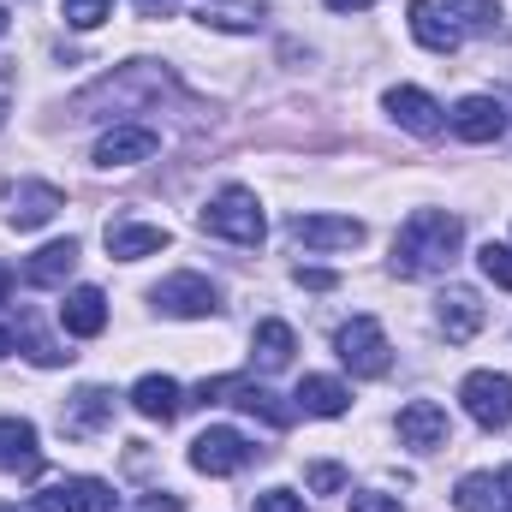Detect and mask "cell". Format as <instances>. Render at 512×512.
<instances>
[{"label": "cell", "mask_w": 512, "mask_h": 512, "mask_svg": "<svg viewBox=\"0 0 512 512\" xmlns=\"http://www.w3.org/2000/svg\"><path fill=\"white\" fill-rule=\"evenodd\" d=\"M78 268V239H54L24 262V286H66Z\"/></svg>", "instance_id": "obj_22"}, {"label": "cell", "mask_w": 512, "mask_h": 512, "mask_svg": "<svg viewBox=\"0 0 512 512\" xmlns=\"http://www.w3.org/2000/svg\"><path fill=\"white\" fill-rule=\"evenodd\" d=\"M0 512H18V507H0Z\"/></svg>", "instance_id": "obj_43"}, {"label": "cell", "mask_w": 512, "mask_h": 512, "mask_svg": "<svg viewBox=\"0 0 512 512\" xmlns=\"http://www.w3.org/2000/svg\"><path fill=\"white\" fill-rule=\"evenodd\" d=\"M483 298L471 292V286H447L441 298H435V322H441V334L453 340V346H465V340H477L483 334Z\"/></svg>", "instance_id": "obj_13"}, {"label": "cell", "mask_w": 512, "mask_h": 512, "mask_svg": "<svg viewBox=\"0 0 512 512\" xmlns=\"http://www.w3.org/2000/svg\"><path fill=\"white\" fill-rule=\"evenodd\" d=\"M292 239L310 245V251H358L364 221H352V215H292Z\"/></svg>", "instance_id": "obj_12"}, {"label": "cell", "mask_w": 512, "mask_h": 512, "mask_svg": "<svg viewBox=\"0 0 512 512\" xmlns=\"http://www.w3.org/2000/svg\"><path fill=\"white\" fill-rule=\"evenodd\" d=\"M340 364L352 370V376H364V382H376L387 376V364H393V346H387V328L376 316H352L346 328H340Z\"/></svg>", "instance_id": "obj_4"}, {"label": "cell", "mask_w": 512, "mask_h": 512, "mask_svg": "<svg viewBox=\"0 0 512 512\" xmlns=\"http://www.w3.org/2000/svg\"><path fill=\"white\" fill-rule=\"evenodd\" d=\"M6 30H12V18H6V6H0V36H6Z\"/></svg>", "instance_id": "obj_42"}, {"label": "cell", "mask_w": 512, "mask_h": 512, "mask_svg": "<svg viewBox=\"0 0 512 512\" xmlns=\"http://www.w3.org/2000/svg\"><path fill=\"white\" fill-rule=\"evenodd\" d=\"M0 471H12V477H36L42 471V447H36V423L30 417H0Z\"/></svg>", "instance_id": "obj_17"}, {"label": "cell", "mask_w": 512, "mask_h": 512, "mask_svg": "<svg viewBox=\"0 0 512 512\" xmlns=\"http://www.w3.org/2000/svg\"><path fill=\"white\" fill-rule=\"evenodd\" d=\"M251 512H310V507H304V495H292V489H262L251 501Z\"/></svg>", "instance_id": "obj_31"}, {"label": "cell", "mask_w": 512, "mask_h": 512, "mask_svg": "<svg viewBox=\"0 0 512 512\" xmlns=\"http://www.w3.org/2000/svg\"><path fill=\"white\" fill-rule=\"evenodd\" d=\"M459 405L477 429H507L512 423V376L501 370H471L459 382Z\"/></svg>", "instance_id": "obj_7"}, {"label": "cell", "mask_w": 512, "mask_h": 512, "mask_svg": "<svg viewBox=\"0 0 512 512\" xmlns=\"http://www.w3.org/2000/svg\"><path fill=\"white\" fill-rule=\"evenodd\" d=\"M60 12H66V24H72V30H96V24H108V18H114V0H66Z\"/></svg>", "instance_id": "obj_27"}, {"label": "cell", "mask_w": 512, "mask_h": 512, "mask_svg": "<svg viewBox=\"0 0 512 512\" xmlns=\"http://www.w3.org/2000/svg\"><path fill=\"white\" fill-rule=\"evenodd\" d=\"M304 483H310L316 495H340V489H346V465H334V459H316V465L304 471Z\"/></svg>", "instance_id": "obj_29"}, {"label": "cell", "mask_w": 512, "mask_h": 512, "mask_svg": "<svg viewBox=\"0 0 512 512\" xmlns=\"http://www.w3.org/2000/svg\"><path fill=\"white\" fill-rule=\"evenodd\" d=\"M131 6H137L143 18H173V12H179V0H131Z\"/></svg>", "instance_id": "obj_36"}, {"label": "cell", "mask_w": 512, "mask_h": 512, "mask_svg": "<svg viewBox=\"0 0 512 512\" xmlns=\"http://www.w3.org/2000/svg\"><path fill=\"white\" fill-rule=\"evenodd\" d=\"M30 507L36 512H114L120 495H114V483H102V477H60V483H48Z\"/></svg>", "instance_id": "obj_8"}, {"label": "cell", "mask_w": 512, "mask_h": 512, "mask_svg": "<svg viewBox=\"0 0 512 512\" xmlns=\"http://www.w3.org/2000/svg\"><path fill=\"white\" fill-rule=\"evenodd\" d=\"M203 233H215V239H227V245H245L256 251L262 239H268V221H262V203H256V191L245 185H227V191H215L209 203H203Z\"/></svg>", "instance_id": "obj_3"}, {"label": "cell", "mask_w": 512, "mask_h": 512, "mask_svg": "<svg viewBox=\"0 0 512 512\" xmlns=\"http://www.w3.org/2000/svg\"><path fill=\"white\" fill-rule=\"evenodd\" d=\"M155 251H167V227H155V221H108V256L137 262V256H155Z\"/></svg>", "instance_id": "obj_21"}, {"label": "cell", "mask_w": 512, "mask_h": 512, "mask_svg": "<svg viewBox=\"0 0 512 512\" xmlns=\"http://www.w3.org/2000/svg\"><path fill=\"white\" fill-rule=\"evenodd\" d=\"M155 149H161V131L155 126H114V131H102V143H96V167H137Z\"/></svg>", "instance_id": "obj_16"}, {"label": "cell", "mask_w": 512, "mask_h": 512, "mask_svg": "<svg viewBox=\"0 0 512 512\" xmlns=\"http://www.w3.org/2000/svg\"><path fill=\"white\" fill-rule=\"evenodd\" d=\"M298 286H310V292H328V286H334V274H328V268H298Z\"/></svg>", "instance_id": "obj_35"}, {"label": "cell", "mask_w": 512, "mask_h": 512, "mask_svg": "<svg viewBox=\"0 0 512 512\" xmlns=\"http://www.w3.org/2000/svg\"><path fill=\"white\" fill-rule=\"evenodd\" d=\"M108 417H114V393H108V387H78V393L66 399V411H60V429H66V435H96Z\"/></svg>", "instance_id": "obj_20"}, {"label": "cell", "mask_w": 512, "mask_h": 512, "mask_svg": "<svg viewBox=\"0 0 512 512\" xmlns=\"http://www.w3.org/2000/svg\"><path fill=\"white\" fill-rule=\"evenodd\" d=\"M405 24H411V36H417L429 54H459V42H465V30L453 24V12L435 6V0H411V6H405Z\"/></svg>", "instance_id": "obj_14"}, {"label": "cell", "mask_w": 512, "mask_h": 512, "mask_svg": "<svg viewBox=\"0 0 512 512\" xmlns=\"http://www.w3.org/2000/svg\"><path fill=\"white\" fill-rule=\"evenodd\" d=\"M197 399H209V405H239V411L262 417L268 429H286L292 411H298V405H280V399H274L262 382H251V376H215V382L197 387Z\"/></svg>", "instance_id": "obj_5"}, {"label": "cell", "mask_w": 512, "mask_h": 512, "mask_svg": "<svg viewBox=\"0 0 512 512\" xmlns=\"http://www.w3.org/2000/svg\"><path fill=\"white\" fill-rule=\"evenodd\" d=\"M507 512H512V507H507Z\"/></svg>", "instance_id": "obj_44"}, {"label": "cell", "mask_w": 512, "mask_h": 512, "mask_svg": "<svg viewBox=\"0 0 512 512\" xmlns=\"http://www.w3.org/2000/svg\"><path fill=\"white\" fill-rule=\"evenodd\" d=\"M12 90H18V72H12V60H0V126L12 114Z\"/></svg>", "instance_id": "obj_34"}, {"label": "cell", "mask_w": 512, "mask_h": 512, "mask_svg": "<svg viewBox=\"0 0 512 512\" xmlns=\"http://www.w3.org/2000/svg\"><path fill=\"white\" fill-rule=\"evenodd\" d=\"M143 512H185V507H179V495H149Z\"/></svg>", "instance_id": "obj_37"}, {"label": "cell", "mask_w": 512, "mask_h": 512, "mask_svg": "<svg viewBox=\"0 0 512 512\" xmlns=\"http://www.w3.org/2000/svg\"><path fill=\"white\" fill-rule=\"evenodd\" d=\"M203 24H215V30H256L251 12H209V6H203Z\"/></svg>", "instance_id": "obj_33"}, {"label": "cell", "mask_w": 512, "mask_h": 512, "mask_svg": "<svg viewBox=\"0 0 512 512\" xmlns=\"http://www.w3.org/2000/svg\"><path fill=\"white\" fill-rule=\"evenodd\" d=\"M387 114L411 131V137H441L447 131V108L429 90H417V84H393L387 90Z\"/></svg>", "instance_id": "obj_11"}, {"label": "cell", "mask_w": 512, "mask_h": 512, "mask_svg": "<svg viewBox=\"0 0 512 512\" xmlns=\"http://www.w3.org/2000/svg\"><path fill=\"white\" fill-rule=\"evenodd\" d=\"M447 12H459L471 30H495V18H501V6H495V0H447Z\"/></svg>", "instance_id": "obj_30"}, {"label": "cell", "mask_w": 512, "mask_h": 512, "mask_svg": "<svg viewBox=\"0 0 512 512\" xmlns=\"http://www.w3.org/2000/svg\"><path fill=\"white\" fill-rule=\"evenodd\" d=\"M60 209H66L60 185H42V179H18V185H6V227H18V233L48 227Z\"/></svg>", "instance_id": "obj_10"}, {"label": "cell", "mask_w": 512, "mask_h": 512, "mask_svg": "<svg viewBox=\"0 0 512 512\" xmlns=\"http://www.w3.org/2000/svg\"><path fill=\"white\" fill-rule=\"evenodd\" d=\"M459 245H465L459 215H447V209H417V215L399 227V239H393V274H399V280L447 274L453 256H459Z\"/></svg>", "instance_id": "obj_1"}, {"label": "cell", "mask_w": 512, "mask_h": 512, "mask_svg": "<svg viewBox=\"0 0 512 512\" xmlns=\"http://www.w3.org/2000/svg\"><path fill=\"white\" fill-rule=\"evenodd\" d=\"M251 352H256V364H262V370H286V364H292V352H298V334H292L286 322H256Z\"/></svg>", "instance_id": "obj_25"}, {"label": "cell", "mask_w": 512, "mask_h": 512, "mask_svg": "<svg viewBox=\"0 0 512 512\" xmlns=\"http://www.w3.org/2000/svg\"><path fill=\"white\" fill-rule=\"evenodd\" d=\"M251 459H256V447L239 429H203V435L191 441V471H203V477H233V471H245Z\"/></svg>", "instance_id": "obj_9"}, {"label": "cell", "mask_w": 512, "mask_h": 512, "mask_svg": "<svg viewBox=\"0 0 512 512\" xmlns=\"http://www.w3.org/2000/svg\"><path fill=\"white\" fill-rule=\"evenodd\" d=\"M328 6H334V12H370L376 0H328Z\"/></svg>", "instance_id": "obj_38"}, {"label": "cell", "mask_w": 512, "mask_h": 512, "mask_svg": "<svg viewBox=\"0 0 512 512\" xmlns=\"http://www.w3.org/2000/svg\"><path fill=\"white\" fill-rule=\"evenodd\" d=\"M131 405H137V417H149V423H173L179 417V382L173 376H143V382L131 387Z\"/></svg>", "instance_id": "obj_23"}, {"label": "cell", "mask_w": 512, "mask_h": 512, "mask_svg": "<svg viewBox=\"0 0 512 512\" xmlns=\"http://www.w3.org/2000/svg\"><path fill=\"white\" fill-rule=\"evenodd\" d=\"M292 399H298L304 417H346V405H352L346 382H334V376H304Z\"/></svg>", "instance_id": "obj_24"}, {"label": "cell", "mask_w": 512, "mask_h": 512, "mask_svg": "<svg viewBox=\"0 0 512 512\" xmlns=\"http://www.w3.org/2000/svg\"><path fill=\"white\" fill-rule=\"evenodd\" d=\"M12 346H18V334H12V328H6V322H0V358H6V352H12Z\"/></svg>", "instance_id": "obj_39"}, {"label": "cell", "mask_w": 512, "mask_h": 512, "mask_svg": "<svg viewBox=\"0 0 512 512\" xmlns=\"http://www.w3.org/2000/svg\"><path fill=\"white\" fill-rule=\"evenodd\" d=\"M495 489L507 495V507H512V465H507V471H501V477H495Z\"/></svg>", "instance_id": "obj_40"}, {"label": "cell", "mask_w": 512, "mask_h": 512, "mask_svg": "<svg viewBox=\"0 0 512 512\" xmlns=\"http://www.w3.org/2000/svg\"><path fill=\"white\" fill-rule=\"evenodd\" d=\"M447 411L435 405V399H411L405 411H399V441L411 447V453H435V447H447Z\"/></svg>", "instance_id": "obj_15"}, {"label": "cell", "mask_w": 512, "mask_h": 512, "mask_svg": "<svg viewBox=\"0 0 512 512\" xmlns=\"http://www.w3.org/2000/svg\"><path fill=\"white\" fill-rule=\"evenodd\" d=\"M6 292H12V268L0 262V304H6Z\"/></svg>", "instance_id": "obj_41"}, {"label": "cell", "mask_w": 512, "mask_h": 512, "mask_svg": "<svg viewBox=\"0 0 512 512\" xmlns=\"http://www.w3.org/2000/svg\"><path fill=\"white\" fill-rule=\"evenodd\" d=\"M352 512H405V507H399V495H382V489H364V495H352Z\"/></svg>", "instance_id": "obj_32"}, {"label": "cell", "mask_w": 512, "mask_h": 512, "mask_svg": "<svg viewBox=\"0 0 512 512\" xmlns=\"http://www.w3.org/2000/svg\"><path fill=\"white\" fill-rule=\"evenodd\" d=\"M149 304L161 310V316H179V322H197V316H215L221 310V292H215V280L209 274H167L161 286H149Z\"/></svg>", "instance_id": "obj_6"}, {"label": "cell", "mask_w": 512, "mask_h": 512, "mask_svg": "<svg viewBox=\"0 0 512 512\" xmlns=\"http://www.w3.org/2000/svg\"><path fill=\"white\" fill-rule=\"evenodd\" d=\"M167 90H173V78H167L161 66H149V60H131V66H120L114 78L90 84V90L72 102V114H78V120H96V108H137V102H161Z\"/></svg>", "instance_id": "obj_2"}, {"label": "cell", "mask_w": 512, "mask_h": 512, "mask_svg": "<svg viewBox=\"0 0 512 512\" xmlns=\"http://www.w3.org/2000/svg\"><path fill=\"white\" fill-rule=\"evenodd\" d=\"M477 268H483L501 292H512V245H495V239H489V245L477 251Z\"/></svg>", "instance_id": "obj_28"}, {"label": "cell", "mask_w": 512, "mask_h": 512, "mask_svg": "<svg viewBox=\"0 0 512 512\" xmlns=\"http://www.w3.org/2000/svg\"><path fill=\"white\" fill-rule=\"evenodd\" d=\"M60 328H66L72 340H96V334L108 328V298H102L96 286L66 292V304H60Z\"/></svg>", "instance_id": "obj_19"}, {"label": "cell", "mask_w": 512, "mask_h": 512, "mask_svg": "<svg viewBox=\"0 0 512 512\" xmlns=\"http://www.w3.org/2000/svg\"><path fill=\"white\" fill-rule=\"evenodd\" d=\"M447 126L459 131L465 143H495V137L507 131V108H501L495 96H465V102L447 114Z\"/></svg>", "instance_id": "obj_18"}, {"label": "cell", "mask_w": 512, "mask_h": 512, "mask_svg": "<svg viewBox=\"0 0 512 512\" xmlns=\"http://www.w3.org/2000/svg\"><path fill=\"white\" fill-rule=\"evenodd\" d=\"M495 495H501V489H495V477H489V471H471V477L453 489V507H459V512H489V507H495Z\"/></svg>", "instance_id": "obj_26"}]
</instances>
